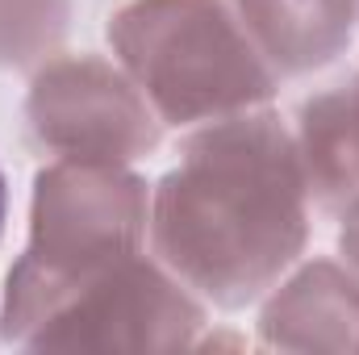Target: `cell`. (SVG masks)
I'll return each instance as SVG.
<instances>
[{"label": "cell", "mask_w": 359, "mask_h": 355, "mask_svg": "<svg viewBox=\"0 0 359 355\" xmlns=\"http://www.w3.org/2000/svg\"><path fill=\"white\" fill-rule=\"evenodd\" d=\"M4 217H8V188H4V176H0V234H4Z\"/></svg>", "instance_id": "3"}, {"label": "cell", "mask_w": 359, "mask_h": 355, "mask_svg": "<svg viewBox=\"0 0 359 355\" xmlns=\"http://www.w3.org/2000/svg\"><path fill=\"white\" fill-rule=\"evenodd\" d=\"M355 88H359V84H355ZM343 105L351 109V121H359V109H355V105H351V100H343ZM343 117H347V113H343ZM351 138L359 142V126H351ZM355 168H359V155H351V172H355Z\"/></svg>", "instance_id": "2"}, {"label": "cell", "mask_w": 359, "mask_h": 355, "mask_svg": "<svg viewBox=\"0 0 359 355\" xmlns=\"http://www.w3.org/2000/svg\"><path fill=\"white\" fill-rule=\"evenodd\" d=\"M163 188L159 239L168 260L226 301L247 297L259 272L284 264L301 239L292 159L264 126L213 134Z\"/></svg>", "instance_id": "1"}]
</instances>
